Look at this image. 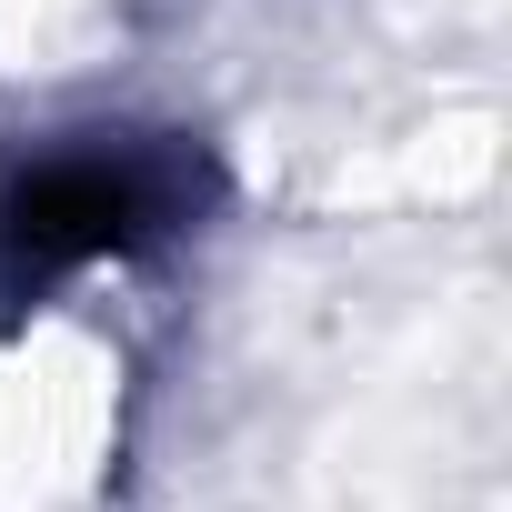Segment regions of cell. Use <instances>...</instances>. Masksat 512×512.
<instances>
[{"mask_svg": "<svg viewBox=\"0 0 512 512\" xmlns=\"http://www.w3.org/2000/svg\"><path fill=\"white\" fill-rule=\"evenodd\" d=\"M181 211H191L181 151H151V141L61 151V161L21 171L11 201H0V262L41 282V272H71V262H101V251H131V241L171 231Z\"/></svg>", "mask_w": 512, "mask_h": 512, "instance_id": "cell-1", "label": "cell"}]
</instances>
